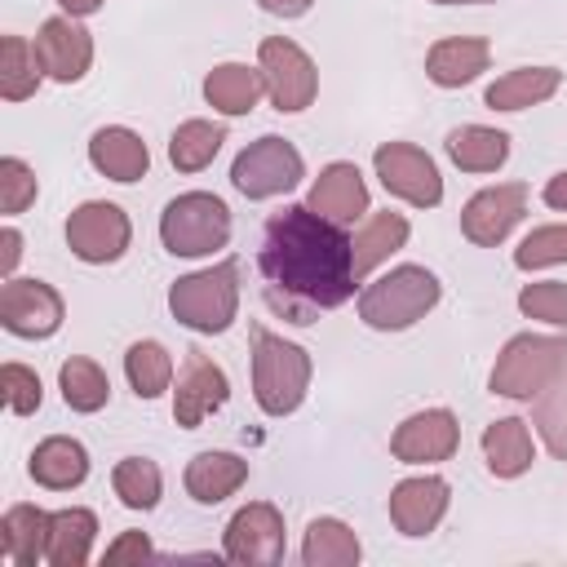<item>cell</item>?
I'll return each mask as SVG.
<instances>
[{"label":"cell","instance_id":"cell-14","mask_svg":"<svg viewBox=\"0 0 567 567\" xmlns=\"http://www.w3.org/2000/svg\"><path fill=\"white\" fill-rule=\"evenodd\" d=\"M230 399V381L226 372L199 354V350H186V363L177 372V390H173V421L182 430H199L204 416H213L221 403Z\"/></svg>","mask_w":567,"mask_h":567},{"label":"cell","instance_id":"cell-4","mask_svg":"<svg viewBox=\"0 0 567 567\" xmlns=\"http://www.w3.org/2000/svg\"><path fill=\"white\" fill-rule=\"evenodd\" d=\"M168 310L190 332H226L239 310V261H217L208 270L182 275L168 288Z\"/></svg>","mask_w":567,"mask_h":567},{"label":"cell","instance_id":"cell-9","mask_svg":"<svg viewBox=\"0 0 567 567\" xmlns=\"http://www.w3.org/2000/svg\"><path fill=\"white\" fill-rule=\"evenodd\" d=\"M128 239H133V226H128V213L120 204L89 199V204H80L66 217V248L80 261H89V266L120 261L124 248H128Z\"/></svg>","mask_w":567,"mask_h":567},{"label":"cell","instance_id":"cell-40","mask_svg":"<svg viewBox=\"0 0 567 567\" xmlns=\"http://www.w3.org/2000/svg\"><path fill=\"white\" fill-rule=\"evenodd\" d=\"M0 390H4V403H9L13 416H31V412H40L44 390H40V377H35L31 368H22V363H4V368H0Z\"/></svg>","mask_w":567,"mask_h":567},{"label":"cell","instance_id":"cell-30","mask_svg":"<svg viewBox=\"0 0 567 567\" xmlns=\"http://www.w3.org/2000/svg\"><path fill=\"white\" fill-rule=\"evenodd\" d=\"M359 558H363V545L354 527H346L341 518H315L306 527V540H301L306 567H354Z\"/></svg>","mask_w":567,"mask_h":567},{"label":"cell","instance_id":"cell-19","mask_svg":"<svg viewBox=\"0 0 567 567\" xmlns=\"http://www.w3.org/2000/svg\"><path fill=\"white\" fill-rule=\"evenodd\" d=\"M487 58H492V44L483 35H447V40L430 44L425 75L439 89H461V84H470L487 71Z\"/></svg>","mask_w":567,"mask_h":567},{"label":"cell","instance_id":"cell-17","mask_svg":"<svg viewBox=\"0 0 567 567\" xmlns=\"http://www.w3.org/2000/svg\"><path fill=\"white\" fill-rule=\"evenodd\" d=\"M447 478L439 474H421V478H403L390 492V523L403 536H430L439 527V518L447 514Z\"/></svg>","mask_w":567,"mask_h":567},{"label":"cell","instance_id":"cell-44","mask_svg":"<svg viewBox=\"0 0 567 567\" xmlns=\"http://www.w3.org/2000/svg\"><path fill=\"white\" fill-rule=\"evenodd\" d=\"M266 13H275V18H301L315 0H257Z\"/></svg>","mask_w":567,"mask_h":567},{"label":"cell","instance_id":"cell-8","mask_svg":"<svg viewBox=\"0 0 567 567\" xmlns=\"http://www.w3.org/2000/svg\"><path fill=\"white\" fill-rule=\"evenodd\" d=\"M257 66H261V75H266V93H270L275 111L297 115V111H306V106L315 102V93H319V71H315L310 53H306L297 40H288V35H266L261 49H257Z\"/></svg>","mask_w":567,"mask_h":567},{"label":"cell","instance_id":"cell-33","mask_svg":"<svg viewBox=\"0 0 567 567\" xmlns=\"http://www.w3.org/2000/svg\"><path fill=\"white\" fill-rule=\"evenodd\" d=\"M58 385H62V399H66L71 412H97V408H106V399H111L106 372H102L93 359H84V354H71V359L58 368Z\"/></svg>","mask_w":567,"mask_h":567},{"label":"cell","instance_id":"cell-39","mask_svg":"<svg viewBox=\"0 0 567 567\" xmlns=\"http://www.w3.org/2000/svg\"><path fill=\"white\" fill-rule=\"evenodd\" d=\"M518 310H523L527 319H540V323L563 328V323H567V284H558V279L523 284V292H518Z\"/></svg>","mask_w":567,"mask_h":567},{"label":"cell","instance_id":"cell-27","mask_svg":"<svg viewBox=\"0 0 567 567\" xmlns=\"http://www.w3.org/2000/svg\"><path fill=\"white\" fill-rule=\"evenodd\" d=\"M532 434H527V421L518 416H501L483 430V461L496 478H518L532 470Z\"/></svg>","mask_w":567,"mask_h":567},{"label":"cell","instance_id":"cell-34","mask_svg":"<svg viewBox=\"0 0 567 567\" xmlns=\"http://www.w3.org/2000/svg\"><path fill=\"white\" fill-rule=\"evenodd\" d=\"M124 377L137 399H159L173 381V359L159 341H133L124 354Z\"/></svg>","mask_w":567,"mask_h":567},{"label":"cell","instance_id":"cell-25","mask_svg":"<svg viewBox=\"0 0 567 567\" xmlns=\"http://www.w3.org/2000/svg\"><path fill=\"white\" fill-rule=\"evenodd\" d=\"M408 235H412V226H408V217L403 213H368L363 217V226H359V235L350 239V252H354V279H368L381 261H390V252H399L403 244H408Z\"/></svg>","mask_w":567,"mask_h":567},{"label":"cell","instance_id":"cell-21","mask_svg":"<svg viewBox=\"0 0 567 567\" xmlns=\"http://www.w3.org/2000/svg\"><path fill=\"white\" fill-rule=\"evenodd\" d=\"M186 492L199 505H221L226 496H235L248 483V461L235 452H199L186 465Z\"/></svg>","mask_w":567,"mask_h":567},{"label":"cell","instance_id":"cell-13","mask_svg":"<svg viewBox=\"0 0 567 567\" xmlns=\"http://www.w3.org/2000/svg\"><path fill=\"white\" fill-rule=\"evenodd\" d=\"M523 213H527V186H523V182H501V186L478 190V195L461 208V230H465L470 244L496 248V244H505V235L523 221Z\"/></svg>","mask_w":567,"mask_h":567},{"label":"cell","instance_id":"cell-5","mask_svg":"<svg viewBox=\"0 0 567 567\" xmlns=\"http://www.w3.org/2000/svg\"><path fill=\"white\" fill-rule=\"evenodd\" d=\"M159 239L173 257H208L230 239V208L208 190H186L159 213Z\"/></svg>","mask_w":567,"mask_h":567},{"label":"cell","instance_id":"cell-36","mask_svg":"<svg viewBox=\"0 0 567 567\" xmlns=\"http://www.w3.org/2000/svg\"><path fill=\"white\" fill-rule=\"evenodd\" d=\"M111 487L115 496L128 505V509H155L159 505V492H164V474L155 461L146 456H124L115 470H111Z\"/></svg>","mask_w":567,"mask_h":567},{"label":"cell","instance_id":"cell-1","mask_svg":"<svg viewBox=\"0 0 567 567\" xmlns=\"http://www.w3.org/2000/svg\"><path fill=\"white\" fill-rule=\"evenodd\" d=\"M257 270L270 310L301 328L350 301L359 284L346 226L328 221L310 204H288L270 213L257 248Z\"/></svg>","mask_w":567,"mask_h":567},{"label":"cell","instance_id":"cell-42","mask_svg":"<svg viewBox=\"0 0 567 567\" xmlns=\"http://www.w3.org/2000/svg\"><path fill=\"white\" fill-rule=\"evenodd\" d=\"M18 257H22V235H18L13 226H4V230H0V275H4V279L13 275Z\"/></svg>","mask_w":567,"mask_h":567},{"label":"cell","instance_id":"cell-29","mask_svg":"<svg viewBox=\"0 0 567 567\" xmlns=\"http://www.w3.org/2000/svg\"><path fill=\"white\" fill-rule=\"evenodd\" d=\"M93 532H97L93 509H84V505L58 509L53 514V527H49V554H44V563H53V567H84L89 563V549H93Z\"/></svg>","mask_w":567,"mask_h":567},{"label":"cell","instance_id":"cell-43","mask_svg":"<svg viewBox=\"0 0 567 567\" xmlns=\"http://www.w3.org/2000/svg\"><path fill=\"white\" fill-rule=\"evenodd\" d=\"M545 204H549V208H558V213H567V168H563V173H554V177L545 182Z\"/></svg>","mask_w":567,"mask_h":567},{"label":"cell","instance_id":"cell-31","mask_svg":"<svg viewBox=\"0 0 567 567\" xmlns=\"http://www.w3.org/2000/svg\"><path fill=\"white\" fill-rule=\"evenodd\" d=\"M226 142V124H213V120H186L173 128L168 137V159L177 173H199L213 164V155L221 151Z\"/></svg>","mask_w":567,"mask_h":567},{"label":"cell","instance_id":"cell-23","mask_svg":"<svg viewBox=\"0 0 567 567\" xmlns=\"http://www.w3.org/2000/svg\"><path fill=\"white\" fill-rule=\"evenodd\" d=\"M49 527H53V514L35 505H9L0 518V554L13 567H35L49 554Z\"/></svg>","mask_w":567,"mask_h":567},{"label":"cell","instance_id":"cell-37","mask_svg":"<svg viewBox=\"0 0 567 567\" xmlns=\"http://www.w3.org/2000/svg\"><path fill=\"white\" fill-rule=\"evenodd\" d=\"M35 190H40V182H35L31 164L18 155H4L0 159V213L4 217L27 213V204H35Z\"/></svg>","mask_w":567,"mask_h":567},{"label":"cell","instance_id":"cell-32","mask_svg":"<svg viewBox=\"0 0 567 567\" xmlns=\"http://www.w3.org/2000/svg\"><path fill=\"white\" fill-rule=\"evenodd\" d=\"M40 58H35V44H27L22 35H4L0 40V97L4 102H22L40 89Z\"/></svg>","mask_w":567,"mask_h":567},{"label":"cell","instance_id":"cell-46","mask_svg":"<svg viewBox=\"0 0 567 567\" xmlns=\"http://www.w3.org/2000/svg\"><path fill=\"white\" fill-rule=\"evenodd\" d=\"M434 4H487V0H434Z\"/></svg>","mask_w":567,"mask_h":567},{"label":"cell","instance_id":"cell-10","mask_svg":"<svg viewBox=\"0 0 567 567\" xmlns=\"http://www.w3.org/2000/svg\"><path fill=\"white\" fill-rule=\"evenodd\" d=\"M372 168L390 195H399L416 208H434L443 199V177H439L434 159L412 142H381L372 155Z\"/></svg>","mask_w":567,"mask_h":567},{"label":"cell","instance_id":"cell-3","mask_svg":"<svg viewBox=\"0 0 567 567\" xmlns=\"http://www.w3.org/2000/svg\"><path fill=\"white\" fill-rule=\"evenodd\" d=\"M439 279L425 266H394L359 292V319L377 332H399L439 306Z\"/></svg>","mask_w":567,"mask_h":567},{"label":"cell","instance_id":"cell-22","mask_svg":"<svg viewBox=\"0 0 567 567\" xmlns=\"http://www.w3.org/2000/svg\"><path fill=\"white\" fill-rule=\"evenodd\" d=\"M27 470H31V478H35L40 487H49V492H71V487H80V483L89 478V452H84L80 439L53 434V439L35 443Z\"/></svg>","mask_w":567,"mask_h":567},{"label":"cell","instance_id":"cell-28","mask_svg":"<svg viewBox=\"0 0 567 567\" xmlns=\"http://www.w3.org/2000/svg\"><path fill=\"white\" fill-rule=\"evenodd\" d=\"M447 155L465 173H496L509 159V133L487 124H461L447 133Z\"/></svg>","mask_w":567,"mask_h":567},{"label":"cell","instance_id":"cell-20","mask_svg":"<svg viewBox=\"0 0 567 567\" xmlns=\"http://www.w3.org/2000/svg\"><path fill=\"white\" fill-rule=\"evenodd\" d=\"M89 164L111 182H137L151 168V151L133 128L106 124V128H97L89 137Z\"/></svg>","mask_w":567,"mask_h":567},{"label":"cell","instance_id":"cell-6","mask_svg":"<svg viewBox=\"0 0 567 567\" xmlns=\"http://www.w3.org/2000/svg\"><path fill=\"white\" fill-rule=\"evenodd\" d=\"M563 368H567V341L563 337L518 332L496 354L492 394H501V399H536Z\"/></svg>","mask_w":567,"mask_h":567},{"label":"cell","instance_id":"cell-41","mask_svg":"<svg viewBox=\"0 0 567 567\" xmlns=\"http://www.w3.org/2000/svg\"><path fill=\"white\" fill-rule=\"evenodd\" d=\"M142 558H155V549L142 532H120V540L106 545V563H142Z\"/></svg>","mask_w":567,"mask_h":567},{"label":"cell","instance_id":"cell-35","mask_svg":"<svg viewBox=\"0 0 567 567\" xmlns=\"http://www.w3.org/2000/svg\"><path fill=\"white\" fill-rule=\"evenodd\" d=\"M532 425L545 443L549 456L567 461V368L536 394V408H532Z\"/></svg>","mask_w":567,"mask_h":567},{"label":"cell","instance_id":"cell-24","mask_svg":"<svg viewBox=\"0 0 567 567\" xmlns=\"http://www.w3.org/2000/svg\"><path fill=\"white\" fill-rule=\"evenodd\" d=\"M266 93V75L261 66H248V62H221L204 75V97L213 111L221 115H248Z\"/></svg>","mask_w":567,"mask_h":567},{"label":"cell","instance_id":"cell-45","mask_svg":"<svg viewBox=\"0 0 567 567\" xmlns=\"http://www.w3.org/2000/svg\"><path fill=\"white\" fill-rule=\"evenodd\" d=\"M58 4H62L71 18H89V13H97L106 0H58Z\"/></svg>","mask_w":567,"mask_h":567},{"label":"cell","instance_id":"cell-26","mask_svg":"<svg viewBox=\"0 0 567 567\" xmlns=\"http://www.w3.org/2000/svg\"><path fill=\"white\" fill-rule=\"evenodd\" d=\"M558 84H563L558 66H518V71H505L501 80H492L483 102L492 111H527V106H540L545 97H554Z\"/></svg>","mask_w":567,"mask_h":567},{"label":"cell","instance_id":"cell-7","mask_svg":"<svg viewBox=\"0 0 567 567\" xmlns=\"http://www.w3.org/2000/svg\"><path fill=\"white\" fill-rule=\"evenodd\" d=\"M306 177V159L301 151L279 137V133H266L257 142H248L235 164H230V186L244 195V199H270V195H284L292 190L297 182Z\"/></svg>","mask_w":567,"mask_h":567},{"label":"cell","instance_id":"cell-38","mask_svg":"<svg viewBox=\"0 0 567 567\" xmlns=\"http://www.w3.org/2000/svg\"><path fill=\"white\" fill-rule=\"evenodd\" d=\"M558 261H567V226H536L514 248L518 270H540V266H558Z\"/></svg>","mask_w":567,"mask_h":567},{"label":"cell","instance_id":"cell-18","mask_svg":"<svg viewBox=\"0 0 567 567\" xmlns=\"http://www.w3.org/2000/svg\"><path fill=\"white\" fill-rule=\"evenodd\" d=\"M306 204H310L315 213H323L328 221H337V226H350V221L368 217V182H363L359 164H350V159L328 164V168L315 177Z\"/></svg>","mask_w":567,"mask_h":567},{"label":"cell","instance_id":"cell-16","mask_svg":"<svg viewBox=\"0 0 567 567\" xmlns=\"http://www.w3.org/2000/svg\"><path fill=\"white\" fill-rule=\"evenodd\" d=\"M35 58H40V66H44L49 80L75 84V80H84L89 62H93V35H89L71 13L49 18V22H40Z\"/></svg>","mask_w":567,"mask_h":567},{"label":"cell","instance_id":"cell-15","mask_svg":"<svg viewBox=\"0 0 567 567\" xmlns=\"http://www.w3.org/2000/svg\"><path fill=\"white\" fill-rule=\"evenodd\" d=\"M461 443V425L447 408H425V412H412L394 434H390V452L394 461L403 465H434V461H447Z\"/></svg>","mask_w":567,"mask_h":567},{"label":"cell","instance_id":"cell-2","mask_svg":"<svg viewBox=\"0 0 567 567\" xmlns=\"http://www.w3.org/2000/svg\"><path fill=\"white\" fill-rule=\"evenodd\" d=\"M310 390V354L270 328H252V399L266 416H288Z\"/></svg>","mask_w":567,"mask_h":567},{"label":"cell","instance_id":"cell-11","mask_svg":"<svg viewBox=\"0 0 567 567\" xmlns=\"http://www.w3.org/2000/svg\"><path fill=\"white\" fill-rule=\"evenodd\" d=\"M62 315H66V306H62L53 284L13 279V275L4 279V288H0V323H4V332L27 337V341H44V337H53L62 328Z\"/></svg>","mask_w":567,"mask_h":567},{"label":"cell","instance_id":"cell-12","mask_svg":"<svg viewBox=\"0 0 567 567\" xmlns=\"http://www.w3.org/2000/svg\"><path fill=\"white\" fill-rule=\"evenodd\" d=\"M221 554L230 563L244 567H270L284 558V514L270 501H252L244 509H235V518L226 523V545Z\"/></svg>","mask_w":567,"mask_h":567}]
</instances>
